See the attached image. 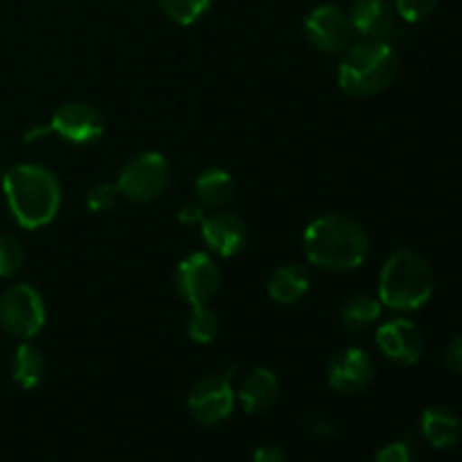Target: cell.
<instances>
[{"label":"cell","instance_id":"ba28073f","mask_svg":"<svg viewBox=\"0 0 462 462\" xmlns=\"http://www.w3.org/2000/svg\"><path fill=\"white\" fill-rule=\"evenodd\" d=\"M235 409V391L230 379L224 374H212L194 383L188 397V411L203 427L221 424Z\"/></svg>","mask_w":462,"mask_h":462},{"label":"cell","instance_id":"9c48e42d","mask_svg":"<svg viewBox=\"0 0 462 462\" xmlns=\"http://www.w3.org/2000/svg\"><path fill=\"white\" fill-rule=\"evenodd\" d=\"M221 287V271L210 253H192L176 266V291L189 305H203Z\"/></svg>","mask_w":462,"mask_h":462},{"label":"cell","instance_id":"5b68a950","mask_svg":"<svg viewBox=\"0 0 462 462\" xmlns=\"http://www.w3.org/2000/svg\"><path fill=\"white\" fill-rule=\"evenodd\" d=\"M171 180V167L158 152L135 153L117 176V188L125 199L134 203H152L165 194Z\"/></svg>","mask_w":462,"mask_h":462},{"label":"cell","instance_id":"2e32d148","mask_svg":"<svg viewBox=\"0 0 462 462\" xmlns=\"http://www.w3.org/2000/svg\"><path fill=\"white\" fill-rule=\"evenodd\" d=\"M194 197L203 208H212V210H224L235 197V179L230 171L212 167L199 174L194 180Z\"/></svg>","mask_w":462,"mask_h":462},{"label":"cell","instance_id":"30bf717a","mask_svg":"<svg viewBox=\"0 0 462 462\" xmlns=\"http://www.w3.org/2000/svg\"><path fill=\"white\" fill-rule=\"evenodd\" d=\"M50 134L72 144H90L102 138L104 117L86 102H66L54 111L50 120Z\"/></svg>","mask_w":462,"mask_h":462},{"label":"cell","instance_id":"4316f807","mask_svg":"<svg viewBox=\"0 0 462 462\" xmlns=\"http://www.w3.org/2000/svg\"><path fill=\"white\" fill-rule=\"evenodd\" d=\"M206 219V208L201 206V203H194V201H188L180 206L179 210V221L185 226H194V224H201V221Z\"/></svg>","mask_w":462,"mask_h":462},{"label":"cell","instance_id":"5bb4252c","mask_svg":"<svg viewBox=\"0 0 462 462\" xmlns=\"http://www.w3.org/2000/svg\"><path fill=\"white\" fill-rule=\"evenodd\" d=\"M347 14L355 34H359L361 39L391 43V36L397 30V12L388 0H356Z\"/></svg>","mask_w":462,"mask_h":462},{"label":"cell","instance_id":"52a82bcc","mask_svg":"<svg viewBox=\"0 0 462 462\" xmlns=\"http://www.w3.org/2000/svg\"><path fill=\"white\" fill-rule=\"evenodd\" d=\"M355 27L350 14L338 5H320L305 18V39L325 54H338L350 48Z\"/></svg>","mask_w":462,"mask_h":462},{"label":"cell","instance_id":"d4e9b609","mask_svg":"<svg viewBox=\"0 0 462 462\" xmlns=\"http://www.w3.org/2000/svg\"><path fill=\"white\" fill-rule=\"evenodd\" d=\"M438 7V0H395V12L404 18L406 23H420L431 16L433 9Z\"/></svg>","mask_w":462,"mask_h":462},{"label":"cell","instance_id":"277c9868","mask_svg":"<svg viewBox=\"0 0 462 462\" xmlns=\"http://www.w3.org/2000/svg\"><path fill=\"white\" fill-rule=\"evenodd\" d=\"M433 296V273L420 253L402 248L393 253L379 275V300L397 311H415Z\"/></svg>","mask_w":462,"mask_h":462},{"label":"cell","instance_id":"d6986e66","mask_svg":"<svg viewBox=\"0 0 462 462\" xmlns=\"http://www.w3.org/2000/svg\"><path fill=\"white\" fill-rule=\"evenodd\" d=\"M48 374V361H45L43 352L32 343H21L14 352L12 361V377L23 391H34L41 386Z\"/></svg>","mask_w":462,"mask_h":462},{"label":"cell","instance_id":"7a4b0ae2","mask_svg":"<svg viewBox=\"0 0 462 462\" xmlns=\"http://www.w3.org/2000/svg\"><path fill=\"white\" fill-rule=\"evenodd\" d=\"M3 192L18 226L36 230L48 226L61 208V183L43 165H14L3 176Z\"/></svg>","mask_w":462,"mask_h":462},{"label":"cell","instance_id":"e0dca14e","mask_svg":"<svg viewBox=\"0 0 462 462\" xmlns=\"http://www.w3.org/2000/svg\"><path fill=\"white\" fill-rule=\"evenodd\" d=\"M460 420L445 406H431L422 415V436L433 449H451L460 442Z\"/></svg>","mask_w":462,"mask_h":462},{"label":"cell","instance_id":"ffe728a7","mask_svg":"<svg viewBox=\"0 0 462 462\" xmlns=\"http://www.w3.org/2000/svg\"><path fill=\"white\" fill-rule=\"evenodd\" d=\"M382 316V300L373 296H365V293H356L350 300L343 305L341 310V320L347 329L352 332H361V329L374 325Z\"/></svg>","mask_w":462,"mask_h":462},{"label":"cell","instance_id":"4fadbf2b","mask_svg":"<svg viewBox=\"0 0 462 462\" xmlns=\"http://www.w3.org/2000/svg\"><path fill=\"white\" fill-rule=\"evenodd\" d=\"M201 237L212 253L221 257H235L246 248L248 226L235 212L219 210L201 221Z\"/></svg>","mask_w":462,"mask_h":462},{"label":"cell","instance_id":"8992f818","mask_svg":"<svg viewBox=\"0 0 462 462\" xmlns=\"http://www.w3.org/2000/svg\"><path fill=\"white\" fill-rule=\"evenodd\" d=\"M45 325V300L39 289L18 282L0 293V328L18 341L36 337Z\"/></svg>","mask_w":462,"mask_h":462},{"label":"cell","instance_id":"3957f363","mask_svg":"<svg viewBox=\"0 0 462 462\" xmlns=\"http://www.w3.org/2000/svg\"><path fill=\"white\" fill-rule=\"evenodd\" d=\"M400 61L386 41H361L346 50L338 66V86L352 97H373L395 81Z\"/></svg>","mask_w":462,"mask_h":462},{"label":"cell","instance_id":"7c38bea8","mask_svg":"<svg viewBox=\"0 0 462 462\" xmlns=\"http://www.w3.org/2000/svg\"><path fill=\"white\" fill-rule=\"evenodd\" d=\"M377 346L388 361L404 365V368L420 364V359L424 356L422 332L418 325L406 319H395L379 325Z\"/></svg>","mask_w":462,"mask_h":462},{"label":"cell","instance_id":"7402d4cb","mask_svg":"<svg viewBox=\"0 0 462 462\" xmlns=\"http://www.w3.org/2000/svg\"><path fill=\"white\" fill-rule=\"evenodd\" d=\"M158 5L170 21L179 25H194L206 16L212 0H158Z\"/></svg>","mask_w":462,"mask_h":462},{"label":"cell","instance_id":"f1b7e54d","mask_svg":"<svg viewBox=\"0 0 462 462\" xmlns=\"http://www.w3.org/2000/svg\"><path fill=\"white\" fill-rule=\"evenodd\" d=\"M251 462H289V460H287V456H284L282 449H278V447H273V445H264V447H260V449H255Z\"/></svg>","mask_w":462,"mask_h":462},{"label":"cell","instance_id":"603a6c76","mask_svg":"<svg viewBox=\"0 0 462 462\" xmlns=\"http://www.w3.org/2000/svg\"><path fill=\"white\" fill-rule=\"evenodd\" d=\"M25 262V248L21 239L9 233H0V278H12Z\"/></svg>","mask_w":462,"mask_h":462},{"label":"cell","instance_id":"cb8c5ba5","mask_svg":"<svg viewBox=\"0 0 462 462\" xmlns=\"http://www.w3.org/2000/svg\"><path fill=\"white\" fill-rule=\"evenodd\" d=\"M120 188L113 183H97L86 192V206H88L90 212H111L113 208L120 201Z\"/></svg>","mask_w":462,"mask_h":462},{"label":"cell","instance_id":"8fae6325","mask_svg":"<svg viewBox=\"0 0 462 462\" xmlns=\"http://www.w3.org/2000/svg\"><path fill=\"white\" fill-rule=\"evenodd\" d=\"M374 364L361 347H346L329 361L328 383L341 395H359L373 383Z\"/></svg>","mask_w":462,"mask_h":462},{"label":"cell","instance_id":"83f0119b","mask_svg":"<svg viewBox=\"0 0 462 462\" xmlns=\"http://www.w3.org/2000/svg\"><path fill=\"white\" fill-rule=\"evenodd\" d=\"M445 361L454 373L462 374V334L449 341V346L445 350Z\"/></svg>","mask_w":462,"mask_h":462},{"label":"cell","instance_id":"ac0fdd59","mask_svg":"<svg viewBox=\"0 0 462 462\" xmlns=\"http://www.w3.org/2000/svg\"><path fill=\"white\" fill-rule=\"evenodd\" d=\"M310 284V271L302 269L300 264H284L271 275L269 293L280 305H296L298 300L307 296Z\"/></svg>","mask_w":462,"mask_h":462},{"label":"cell","instance_id":"6da1fadb","mask_svg":"<svg viewBox=\"0 0 462 462\" xmlns=\"http://www.w3.org/2000/svg\"><path fill=\"white\" fill-rule=\"evenodd\" d=\"M370 251V237L364 226L347 215H325L305 230L307 260L323 271L359 269Z\"/></svg>","mask_w":462,"mask_h":462},{"label":"cell","instance_id":"9a60e30c","mask_svg":"<svg viewBox=\"0 0 462 462\" xmlns=\"http://www.w3.org/2000/svg\"><path fill=\"white\" fill-rule=\"evenodd\" d=\"M242 409L251 415L266 413L275 406L280 397V379L273 370L255 368L244 377L237 393Z\"/></svg>","mask_w":462,"mask_h":462},{"label":"cell","instance_id":"484cf974","mask_svg":"<svg viewBox=\"0 0 462 462\" xmlns=\"http://www.w3.org/2000/svg\"><path fill=\"white\" fill-rule=\"evenodd\" d=\"M374 462H420L418 456H415L413 447L406 445V442H393V445H386L377 454Z\"/></svg>","mask_w":462,"mask_h":462},{"label":"cell","instance_id":"44dd1931","mask_svg":"<svg viewBox=\"0 0 462 462\" xmlns=\"http://www.w3.org/2000/svg\"><path fill=\"white\" fill-rule=\"evenodd\" d=\"M219 314H217L212 307H208L206 302H203V305H192V311H189L188 316V337L192 338L194 343L208 346V343H212L219 337Z\"/></svg>","mask_w":462,"mask_h":462}]
</instances>
